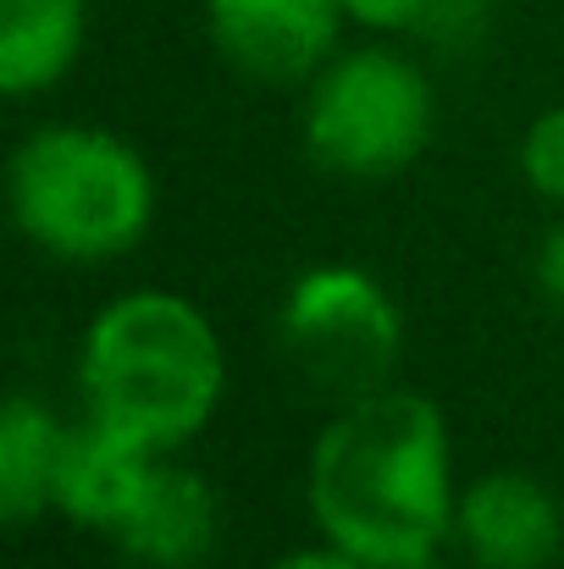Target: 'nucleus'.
I'll list each match as a JSON object with an SVG mask.
<instances>
[{
    "label": "nucleus",
    "instance_id": "1",
    "mask_svg": "<svg viewBox=\"0 0 564 569\" xmlns=\"http://www.w3.org/2000/svg\"><path fill=\"white\" fill-rule=\"evenodd\" d=\"M316 531L372 569H426L454 537V442L426 392L382 387L344 403L305 470Z\"/></svg>",
    "mask_w": 564,
    "mask_h": 569
},
{
    "label": "nucleus",
    "instance_id": "2",
    "mask_svg": "<svg viewBox=\"0 0 564 569\" xmlns=\"http://www.w3.org/2000/svg\"><path fill=\"white\" fill-rule=\"evenodd\" d=\"M78 387L83 415L156 453H178L227 398V349L194 299L133 288L83 327Z\"/></svg>",
    "mask_w": 564,
    "mask_h": 569
},
{
    "label": "nucleus",
    "instance_id": "3",
    "mask_svg": "<svg viewBox=\"0 0 564 569\" xmlns=\"http://www.w3.org/2000/svg\"><path fill=\"white\" fill-rule=\"evenodd\" d=\"M17 232L67 266H111L133 254L156 221L150 161L106 128L50 122L33 128L6 167Z\"/></svg>",
    "mask_w": 564,
    "mask_h": 569
},
{
    "label": "nucleus",
    "instance_id": "4",
    "mask_svg": "<svg viewBox=\"0 0 564 569\" xmlns=\"http://www.w3.org/2000/svg\"><path fill=\"white\" fill-rule=\"evenodd\" d=\"M437 133L432 78L398 50H349L310 78L305 150L349 183H387L409 172Z\"/></svg>",
    "mask_w": 564,
    "mask_h": 569
},
{
    "label": "nucleus",
    "instance_id": "5",
    "mask_svg": "<svg viewBox=\"0 0 564 569\" xmlns=\"http://www.w3.org/2000/svg\"><path fill=\"white\" fill-rule=\"evenodd\" d=\"M277 343L305 381L355 403L393 387L404 360V310L366 266H310L283 293Z\"/></svg>",
    "mask_w": 564,
    "mask_h": 569
},
{
    "label": "nucleus",
    "instance_id": "6",
    "mask_svg": "<svg viewBox=\"0 0 564 569\" xmlns=\"http://www.w3.org/2000/svg\"><path fill=\"white\" fill-rule=\"evenodd\" d=\"M216 50L260 78V83H299L333 61L344 0H205Z\"/></svg>",
    "mask_w": 564,
    "mask_h": 569
},
{
    "label": "nucleus",
    "instance_id": "7",
    "mask_svg": "<svg viewBox=\"0 0 564 569\" xmlns=\"http://www.w3.org/2000/svg\"><path fill=\"white\" fill-rule=\"evenodd\" d=\"M454 542L476 569H548L564 548V509L537 476L487 470L459 487Z\"/></svg>",
    "mask_w": 564,
    "mask_h": 569
},
{
    "label": "nucleus",
    "instance_id": "8",
    "mask_svg": "<svg viewBox=\"0 0 564 569\" xmlns=\"http://www.w3.org/2000/svg\"><path fill=\"white\" fill-rule=\"evenodd\" d=\"M161 453L122 437L117 426L83 415L78 426H67L61 437V459H56V492L50 509L67 515L83 531L117 537V526L133 515V503L145 498L150 476H156Z\"/></svg>",
    "mask_w": 564,
    "mask_h": 569
},
{
    "label": "nucleus",
    "instance_id": "9",
    "mask_svg": "<svg viewBox=\"0 0 564 569\" xmlns=\"http://www.w3.org/2000/svg\"><path fill=\"white\" fill-rule=\"evenodd\" d=\"M111 542L139 569H199L221 542V498L199 470L161 453L145 498L133 503V515L117 526Z\"/></svg>",
    "mask_w": 564,
    "mask_h": 569
},
{
    "label": "nucleus",
    "instance_id": "10",
    "mask_svg": "<svg viewBox=\"0 0 564 569\" xmlns=\"http://www.w3.org/2000/svg\"><path fill=\"white\" fill-rule=\"evenodd\" d=\"M89 0H0V89L11 100L50 94L83 56Z\"/></svg>",
    "mask_w": 564,
    "mask_h": 569
},
{
    "label": "nucleus",
    "instance_id": "11",
    "mask_svg": "<svg viewBox=\"0 0 564 569\" xmlns=\"http://www.w3.org/2000/svg\"><path fill=\"white\" fill-rule=\"evenodd\" d=\"M67 426L28 392H11L0 409V520L11 531L33 526L50 509L56 492V459H61Z\"/></svg>",
    "mask_w": 564,
    "mask_h": 569
},
{
    "label": "nucleus",
    "instance_id": "12",
    "mask_svg": "<svg viewBox=\"0 0 564 569\" xmlns=\"http://www.w3.org/2000/svg\"><path fill=\"white\" fill-rule=\"evenodd\" d=\"M521 178L532 183V193L564 210V100L537 111L532 128L521 133Z\"/></svg>",
    "mask_w": 564,
    "mask_h": 569
},
{
    "label": "nucleus",
    "instance_id": "13",
    "mask_svg": "<svg viewBox=\"0 0 564 569\" xmlns=\"http://www.w3.org/2000/svg\"><path fill=\"white\" fill-rule=\"evenodd\" d=\"M493 28V0H432L420 17V33L443 50H465Z\"/></svg>",
    "mask_w": 564,
    "mask_h": 569
},
{
    "label": "nucleus",
    "instance_id": "14",
    "mask_svg": "<svg viewBox=\"0 0 564 569\" xmlns=\"http://www.w3.org/2000/svg\"><path fill=\"white\" fill-rule=\"evenodd\" d=\"M432 0H344L349 22L360 28H376V33H398V28H420Z\"/></svg>",
    "mask_w": 564,
    "mask_h": 569
},
{
    "label": "nucleus",
    "instance_id": "15",
    "mask_svg": "<svg viewBox=\"0 0 564 569\" xmlns=\"http://www.w3.org/2000/svg\"><path fill=\"white\" fill-rule=\"evenodd\" d=\"M537 293L548 299V310L564 316V216L543 232V243H537Z\"/></svg>",
    "mask_w": 564,
    "mask_h": 569
},
{
    "label": "nucleus",
    "instance_id": "16",
    "mask_svg": "<svg viewBox=\"0 0 564 569\" xmlns=\"http://www.w3.org/2000/svg\"><path fill=\"white\" fill-rule=\"evenodd\" d=\"M271 569H372L366 559H355V553H344L338 542H316V548H294V553H283Z\"/></svg>",
    "mask_w": 564,
    "mask_h": 569
}]
</instances>
